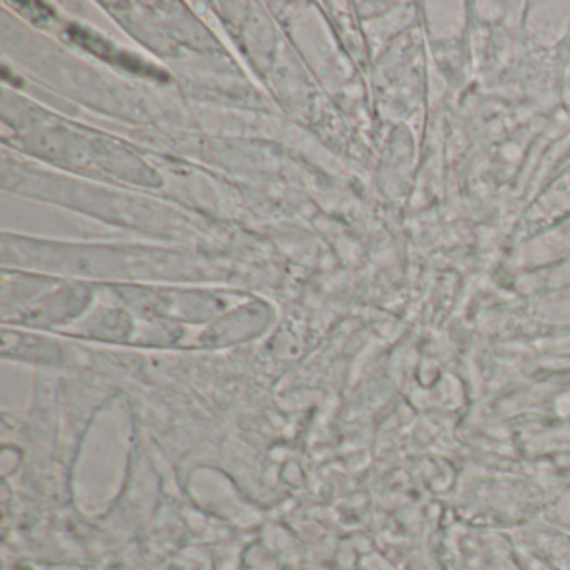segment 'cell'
<instances>
[{
	"mask_svg": "<svg viewBox=\"0 0 570 570\" xmlns=\"http://www.w3.org/2000/svg\"><path fill=\"white\" fill-rule=\"evenodd\" d=\"M69 38H71L72 41L78 42L82 48L88 49L92 55L98 56V58L106 59V61L109 62H116V65L125 66V68L131 69V71L135 72L146 71L145 62L136 61L131 56L121 55V52L116 51L111 45L102 41L98 36L85 31V29L72 28L71 31H69Z\"/></svg>",
	"mask_w": 570,
	"mask_h": 570,
	"instance_id": "obj_1",
	"label": "cell"
}]
</instances>
